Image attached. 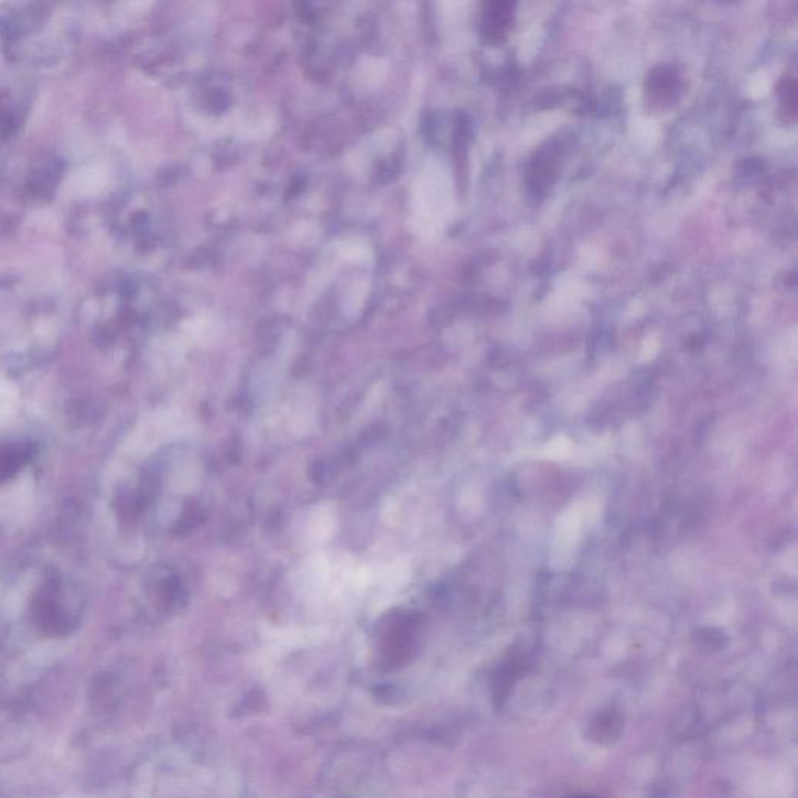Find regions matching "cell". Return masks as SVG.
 Segmentation results:
<instances>
[{
  "mask_svg": "<svg viewBox=\"0 0 798 798\" xmlns=\"http://www.w3.org/2000/svg\"><path fill=\"white\" fill-rule=\"evenodd\" d=\"M579 798H589V797H579Z\"/></svg>",
  "mask_w": 798,
  "mask_h": 798,
  "instance_id": "277c9868",
  "label": "cell"
},
{
  "mask_svg": "<svg viewBox=\"0 0 798 798\" xmlns=\"http://www.w3.org/2000/svg\"><path fill=\"white\" fill-rule=\"evenodd\" d=\"M511 18H514V3H493L487 13L488 33L495 37L506 35L510 29Z\"/></svg>",
  "mask_w": 798,
  "mask_h": 798,
  "instance_id": "7a4b0ae2",
  "label": "cell"
},
{
  "mask_svg": "<svg viewBox=\"0 0 798 798\" xmlns=\"http://www.w3.org/2000/svg\"><path fill=\"white\" fill-rule=\"evenodd\" d=\"M680 88L679 75L668 67H658L649 75L647 89L655 100H669Z\"/></svg>",
  "mask_w": 798,
  "mask_h": 798,
  "instance_id": "6da1fadb",
  "label": "cell"
},
{
  "mask_svg": "<svg viewBox=\"0 0 798 798\" xmlns=\"http://www.w3.org/2000/svg\"><path fill=\"white\" fill-rule=\"evenodd\" d=\"M621 732V721L617 719V716H612V714H607V716L598 718V721L596 724H593V735L597 736V741L604 740V737L617 736Z\"/></svg>",
  "mask_w": 798,
  "mask_h": 798,
  "instance_id": "3957f363",
  "label": "cell"
}]
</instances>
